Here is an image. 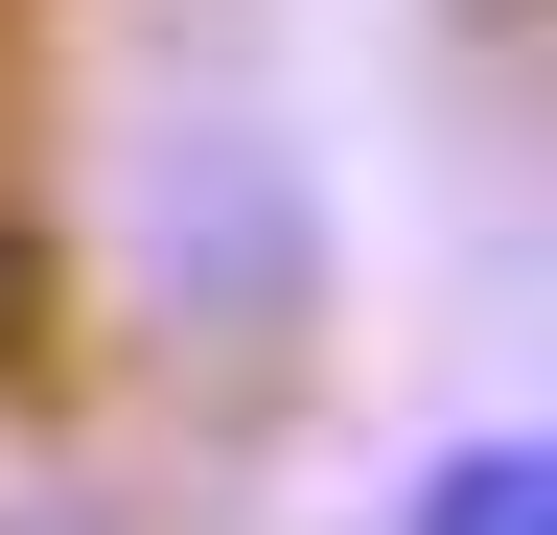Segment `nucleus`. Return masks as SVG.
<instances>
[{"instance_id":"7ed1b4c3","label":"nucleus","mask_w":557,"mask_h":535,"mask_svg":"<svg viewBox=\"0 0 557 535\" xmlns=\"http://www.w3.org/2000/svg\"><path fill=\"white\" fill-rule=\"evenodd\" d=\"M0 535H163V489L116 442H0Z\"/></svg>"},{"instance_id":"f03ea898","label":"nucleus","mask_w":557,"mask_h":535,"mask_svg":"<svg viewBox=\"0 0 557 535\" xmlns=\"http://www.w3.org/2000/svg\"><path fill=\"white\" fill-rule=\"evenodd\" d=\"M372 535H557V442H534V420H442V442H395Z\"/></svg>"},{"instance_id":"f257e3e1","label":"nucleus","mask_w":557,"mask_h":535,"mask_svg":"<svg viewBox=\"0 0 557 535\" xmlns=\"http://www.w3.org/2000/svg\"><path fill=\"white\" fill-rule=\"evenodd\" d=\"M116 326L163 373H209V396L302 373V326H325V186H302V141H278L256 94L139 117V163H116Z\"/></svg>"}]
</instances>
